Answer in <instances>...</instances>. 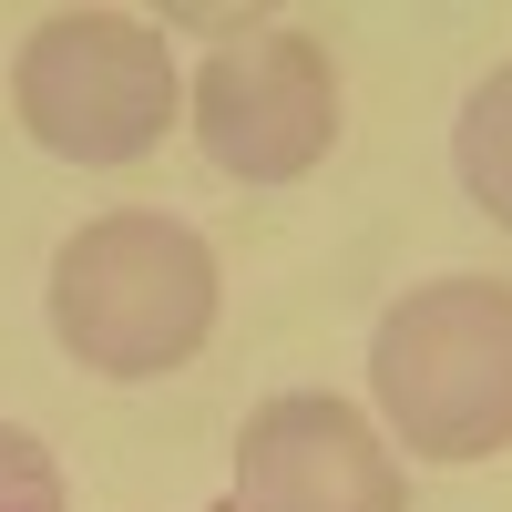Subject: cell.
Masks as SVG:
<instances>
[{
    "label": "cell",
    "instance_id": "1",
    "mask_svg": "<svg viewBox=\"0 0 512 512\" xmlns=\"http://www.w3.org/2000/svg\"><path fill=\"white\" fill-rule=\"evenodd\" d=\"M216 297V246L154 205H113L52 256V338L93 379H175L216 338Z\"/></svg>",
    "mask_w": 512,
    "mask_h": 512
},
{
    "label": "cell",
    "instance_id": "2",
    "mask_svg": "<svg viewBox=\"0 0 512 512\" xmlns=\"http://www.w3.org/2000/svg\"><path fill=\"white\" fill-rule=\"evenodd\" d=\"M369 400L410 461H492L512 451V287L502 277H420L369 328Z\"/></svg>",
    "mask_w": 512,
    "mask_h": 512
},
{
    "label": "cell",
    "instance_id": "3",
    "mask_svg": "<svg viewBox=\"0 0 512 512\" xmlns=\"http://www.w3.org/2000/svg\"><path fill=\"white\" fill-rule=\"evenodd\" d=\"M185 82H175V52H164V21H134V11H52L31 21L21 62H11V113L41 154L62 164H144L164 134H175Z\"/></svg>",
    "mask_w": 512,
    "mask_h": 512
},
{
    "label": "cell",
    "instance_id": "4",
    "mask_svg": "<svg viewBox=\"0 0 512 512\" xmlns=\"http://www.w3.org/2000/svg\"><path fill=\"white\" fill-rule=\"evenodd\" d=\"M185 103H195L185 123H195L205 164L236 185H297L338 144V62H328L318 31H287V21H256L246 41H216Z\"/></svg>",
    "mask_w": 512,
    "mask_h": 512
},
{
    "label": "cell",
    "instance_id": "5",
    "mask_svg": "<svg viewBox=\"0 0 512 512\" xmlns=\"http://www.w3.org/2000/svg\"><path fill=\"white\" fill-rule=\"evenodd\" d=\"M236 512H410V482L359 400L277 390L236 431Z\"/></svg>",
    "mask_w": 512,
    "mask_h": 512
},
{
    "label": "cell",
    "instance_id": "6",
    "mask_svg": "<svg viewBox=\"0 0 512 512\" xmlns=\"http://www.w3.org/2000/svg\"><path fill=\"white\" fill-rule=\"evenodd\" d=\"M451 175H461V195H472L492 226H512V62H492L472 82V103L451 123Z\"/></svg>",
    "mask_w": 512,
    "mask_h": 512
},
{
    "label": "cell",
    "instance_id": "7",
    "mask_svg": "<svg viewBox=\"0 0 512 512\" xmlns=\"http://www.w3.org/2000/svg\"><path fill=\"white\" fill-rule=\"evenodd\" d=\"M0 512H62V461L21 420H0Z\"/></svg>",
    "mask_w": 512,
    "mask_h": 512
}]
</instances>
